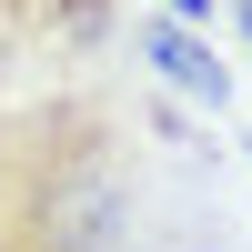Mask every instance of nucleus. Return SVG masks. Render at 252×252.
I'll list each match as a JSON object with an SVG mask.
<instances>
[{
  "label": "nucleus",
  "mask_w": 252,
  "mask_h": 252,
  "mask_svg": "<svg viewBox=\"0 0 252 252\" xmlns=\"http://www.w3.org/2000/svg\"><path fill=\"white\" fill-rule=\"evenodd\" d=\"M141 121L101 81L0 101V252H141Z\"/></svg>",
  "instance_id": "nucleus-1"
},
{
  "label": "nucleus",
  "mask_w": 252,
  "mask_h": 252,
  "mask_svg": "<svg viewBox=\"0 0 252 252\" xmlns=\"http://www.w3.org/2000/svg\"><path fill=\"white\" fill-rule=\"evenodd\" d=\"M121 31V0H0V101L81 81Z\"/></svg>",
  "instance_id": "nucleus-2"
},
{
  "label": "nucleus",
  "mask_w": 252,
  "mask_h": 252,
  "mask_svg": "<svg viewBox=\"0 0 252 252\" xmlns=\"http://www.w3.org/2000/svg\"><path fill=\"white\" fill-rule=\"evenodd\" d=\"M131 51L152 61L161 81H182V91L232 101V71H222V61H212V40H202V31H182V20H141V31H131Z\"/></svg>",
  "instance_id": "nucleus-3"
},
{
  "label": "nucleus",
  "mask_w": 252,
  "mask_h": 252,
  "mask_svg": "<svg viewBox=\"0 0 252 252\" xmlns=\"http://www.w3.org/2000/svg\"><path fill=\"white\" fill-rule=\"evenodd\" d=\"M161 10H172L182 31H192V20H212V0H161Z\"/></svg>",
  "instance_id": "nucleus-4"
},
{
  "label": "nucleus",
  "mask_w": 252,
  "mask_h": 252,
  "mask_svg": "<svg viewBox=\"0 0 252 252\" xmlns=\"http://www.w3.org/2000/svg\"><path fill=\"white\" fill-rule=\"evenodd\" d=\"M232 20H242V40H252V0H232Z\"/></svg>",
  "instance_id": "nucleus-5"
},
{
  "label": "nucleus",
  "mask_w": 252,
  "mask_h": 252,
  "mask_svg": "<svg viewBox=\"0 0 252 252\" xmlns=\"http://www.w3.org/2000/svg\"><path fill=\"white\" fill-rule=\"evenodd\" d=\"M242 152H252V141H242Z\"/></svg>",
  "instance_id": "nucleus-6"
}]
</instances>
